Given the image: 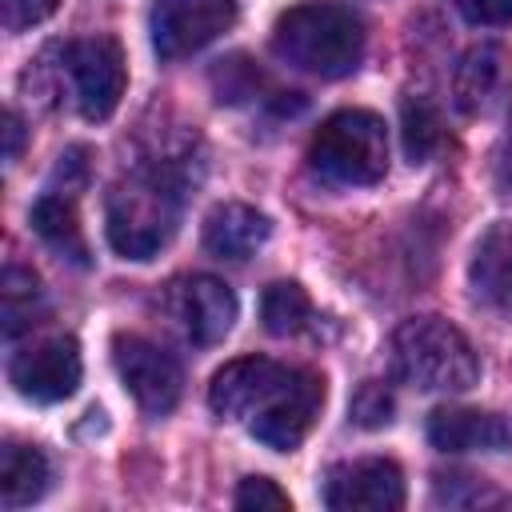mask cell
I'll return each mask as SVG.
<instances>
[{
  "label": "cell",
  "instance_id": "cell-24",
  "mask_svg": "<svg viewBox=\"0 0 512 512\" xmlns=\"http://www.w3.org/2000/svg\"><path fill=\"white\" fill-rule=\"evenodd\" d=\"M56 8H60V0H4V28L24 32V28L48 20Z\"/></svg>",
  "mask_w": 512,
  "mask_h": 512
},
{
  "label": "cell",
  "instance_id": "cell-5",
  "mask_svg": "<svg viewBox=\"0 0 512 512\" xmlns=\"http://www.w3.org/2000/svg\"><path fill=\"white\" fill-rule=\"evenodd\" d=\"M308 164L320 180L340 184V188L380 184L384 172H388V128H384V120L376 112H364V108L332 112L308 144Z\"/></svg>",
  "mask_w": 512,
  "mask_h": 512
},
{
  "label": "cell",
  "instance_id": "cell-25",
  "mask_svg": "<svg viewBox=\"0 0 512 512\" xmlns=\"http://www.w3.org/2000/svg\"><path fill=\"white\" fill-rule=\"evenodd\" d=\"M4 132H8V152H4V156L16 160V152H20V120H16L12 112L4 116Z\"/></svg>",
  "mask_w": 512,
  "mask_h": 512
},
{
  "label": "cell",
  "instance_id": "cell-21",
  "mask_svg": "<svg viewBox=\"0 0 512 512\" xmlns=\"http://www.w3.org/2000/svg\"><path fill=\"white\" fill-rule=\"evenodd\" d=\"M392 412H396V404H392V392L384 384L364 380L356 388V396H352V420L360 428H384V424H392Z\"/></svg>",
  "mask_w": 512,
  "mask_h": 512
},
{
  "label": "cell",
  "instance_id": "cell-20",
  "mask_svg": "<svg viewBox=\"0 0 512 512\" xmlns=\"http://www.w3.org/2000/svg\"><path fill=\"white\" fill-rule=\"evenodd\" d=\"M444 144L440 116L428 100H404V152L412 164H424Z\"/></svg>",
  "mask_w": 512,
  "mask_h": 512
},
{
  "label": "cell",
  "instance_id": "cell-18",
  "mask_svg": "<svg viewBox=\"0 0 512 512\" xmlns=\"http://www.w3.org/2000/svg\"><path fill=\"white\" fill-rule=\"evenodd\" d=\"M260 316H264V328L272 336H296L308 316H312V304H308V292L296 284V280H280L264 292L260 300Z\"/></svg>",
  "mask_w": 512,
  "mask_h": 512
},
{
  "label": "cell",
  "instance_id": "cell-12",
  "mask_svg": "<svg viewBox=\"0 0 512 512\" xmlns=\"http://www.w3.org/2000/svg\"><path fill=\"white\" fill-rule=\"evenodd\" d=\"M428 440L440 452H500L512 444V428L496 412L436 408L428 416Z\"/></svg>",
  "mask_w": 512,
  "mask_h": 512
},
{
  "label": "cell",
  "instance_id": "cell-11",
  "mask_svg": "<svg viewBox=\"0 0 512 512\" xmlns=\"http://www.w3.org/2000/svg\"><path fill=\"white\" fill-rule=\"evenodd\" d=\"M236 292L216 280V276H192L180 292V320H184V332L192 344L208 348V344H220L232 324H236Z\"/></svg>",
  "mask_w": 512,
  "mask_h": 512
},
{
  "label": "cell",
  "instance_id": "cell-8",
  "mask_svg": "<svg viewBox=\"0 0 512 512\" xmlns=\"http://www.w3.org/2000/svg\"><path fill=\"white\" fill-rule=\"evenodd\" d=\"M68 60V76H72V92H76V108L84 120H108L124 96V52L112 36H88L68 44L64 52Z\"/></svg>",
  "mask_w": 512,
  "mask_h": 512
},
{
  "label": "cell",
  "instance_id": "cell-13",
  "mask_svg": "<svg viewBox=\"0 0 512 512\" xmlns=\"http://www.w3.org/2000/svg\"><path fill=\"white\" fill-rule=\"evenodd\" d=\"M468 280L488 308L512 316V220H496L480 236L468 264Z\"/></svg>",
  "mask_w": 512,
  "mask_h": 512
},
{
  "label": "cell",
  "instance_id": "cell-4",
  "mask_svg": "<svg viewBox=\"0 0 512 512\" xmlns=\"http://www.w3.org/2000/svg\"><path fill=\"white\" fill-rule=\"evenodd\" d=\"M180 192L160 172H132L108 192L104 236L124 260H152L176 232Z\"/></svg>",
  "mask_w": 512,
  "mask_h": 512
},
{
  "label": "cell",
  "instance_id": "cell-22",
  "mask_svg": "<svg viewBox=\"0 0 512 512\" xmlns=\"http://www.w3.org/2000/svg\"><path fill=\"white\" fill-rule=\"evenodd\" d=\"M232 500H236V508H244V512H264V508L284 512V508H292L288 492H280L276 480H268V476H248V480H240V488H236Z\"/></svg>",
  "mask_w": 512,
  "mask_h": 512
},
{
  "label": "cell",
  "instance_id": "cell-16",
  "mask_svg": "<svg viewBox=\"0 0 512 512\" xmlns=\"http://www.w3.org/2000/svg\"><path fill=\"white\" fill-rule=\"evenodd\" d=\"M48 488V460L32 444H4L0 452V500L4 508H24Z\"/></svg>",
  "mask_w": 512,
  "mask_h": 512
},
{
  "label": "cell",
  "instance_id": "cell-23",
  "mask_svg": "<svg viewBox=\"0 0 512 512\" xmlns=\"http://www.w3.org/2000/svg\"><path fill=\"white\" fill-rule=\"evenodd\" d=\"M456 12L468 20V24H480V28H504L512 24V0H452Z\"/></svg>",
  "mask_w": 512,
  "mask_h": 512
},
{
  "label": "cell",
  "instance_id": "cell-19",
  "mask_svg": "<svg viewBox=\"0 0 512 512\" xmlns=\"http://www.w3.org/2000/svg\"><path fill=\"white\" fill-rule=\"evenodd\" d=\"M0 292H4V336L12 340L24 328H32V312L40 304V280L24 268H8Z\"/></svg>",
  "mask_w": 512,
  "mask_h": 512
},
{
  "label": "cell",
  "instance_id": "cell-17",
  "mask_svg": "<svg viewBox=\"0 0 512 512\" xmlns=\"http://www.w3.org/2000/svg\"><path fill=\"white\" fill-rule=\"evenodd\" d=\"M496 80H500V48L492 44L468 48L464 60L456 64V104L464 112H480L496 92Z\"/></svg>",
  "mask_w": 512,
  "mask_h": 512
},
{
  "label": "cell",
  "instance_id": "cell-3",
  "mask_svg": "<svg viewBox=\"0 0 512 512\" xmlns=\"http://www.w3.org/2000/svg\"><path fill=\"white\" fill-rule=\"evenodd\" d=\"M392 368L420 392H468L480 376L468 336L440 316H412L392 332Z\"/></svg>",
  "mask_w": 512,
  "mask_h": 512
},
{
  "label": "cell",
  "instance_id": "cell-10",
  "mask_svg": "<svg viewBox=\"0 0 512 512\" xmlns=\"http://www.w3.org/2000/svg\"><path fill=\"white\" fill-rule=\"evenodd\" d=\"M80 348L72 336H52V340H40L32 344L28 352H20L8 368L12 384L20 396L36 400V404H60L76 392L80 384Z\"/></svg>",
  "mask_w": 512,
  "mask_h": 512
},
{
  "label": "cell",
  "instance_id": "cell-6",
  "mask_svg": "<svg viewBox=\"0 0 512 512\" xmlns=\"http://www.w3.org/2000/svg\"><path fill=\"white\" fill-rule=\"evenodd\" d=\"M236 24V0H156L148 16L160 60H180L212 44Z\"/></svg>",
  "mask_w": 512,
  "mask_h": 512
},
{
  "label": "cell",
  "instance_id": "cell-9",
  "mask_svg": "<svg viewBox=\"0 0 512 512\" xmlns=\"http://www.w3.org/2000/svg\"><path fill=\"white\" fill-rule=\"evenodd\" d=\"M324 504L332 512H396L404 504V476L384 456L336 464L324 480Z\"/></svg>",
  "mask_w": 512,
  "mask_h": 512
},
{
  "label": "cell",
  "instance_id": "cell-1",
  "mask_svg": "<svg viewBox=\"0 0 512 512\" xmlns=\"http://www.w3.org/2000/svg\"><path fill=\"white\" fill-rule=\"evenodd\" d=\"M208 404L216 416L244 424L264 448L296 452L320 416L324 380L264 356H240L212 376Z\"/></svg>",
  "mask_w": 512,
  "mask_h": 512
},
{
  "label": "cell",
  "instance_id": "cell-7",
  "mask_svg": "<svg viewBox=\"0 0 512 512\" xmlns=\"http://www.w3.org/2000/svg\"><path fill=\"white\" fill-rule=\"evenodd\" d=\"M112 364H116V376L128 388V396L140 404V412L164 416L176 408L184 376H180V364L164 348H156L144 336H116L112 340Z\"/></svg>",
  "mask_w": 512,
  "mask_h": 512
},
{
  "label": "cell",
  "instance_id": "cell-15",
  "mask_svg": "<svg viewBox=\"0 0 512 512\" xmlns=\"http://www.w3.org/2000/svg\"><path fill=\"white\" fill-rule=\"evenodd\" d=\"M32 228H36V236L52 248V252H60L64 260H72V264H88V244H84V236H80V224H76V208H72V200L64 196V192H44L36 204H32Z\"/></svg>",
  "mask_w": 512,
  "mask_h": 512
},
{
  "label": "cell",
  "instance_id": "cell-26",
  "mask_svg": "<svg viewBox=\"0 0 512 512\" xmlns=\"http://www.w3.org/2000/svg\"><path fill=\"white\" fill-rule=\"evenodd\" d=\"M504 184H512V156L504 160Z\"/></svg>",
  "mask_w": 512,
  "mask_h": 512
},
{
  "label": "cell",
  "instance_id": "cell-14",
  "mask_svg": "<svg viewBox=\"0 0 512 512\" xmlns=\"http://www.w3.org/2000/svg\"><path fill=\"white\" fill-rule=\"evenodd\" d=\"M272 224L264 212H256L252 204H216L204 220V248L220 260H248L264 248Z\"/></svg>",
  "mask_w": 512,
  "mask_h": 512
},
{
  "label": "cell",
  "instance_id": "cell-2",
  "mask_svg": "<svg viewBox=\"0 0 512 512\" xmlns=\"http://www.w3.org/2000/svg\"><path fill=\"white\" fill-rule=\"evenodd\" d=\"M272 52L308 76L340 80L364 60V20L336 0H304L272 28Z\"/></svg>",
  "mask_w": 512,
  "mask_h": 512
}]
</instances>
